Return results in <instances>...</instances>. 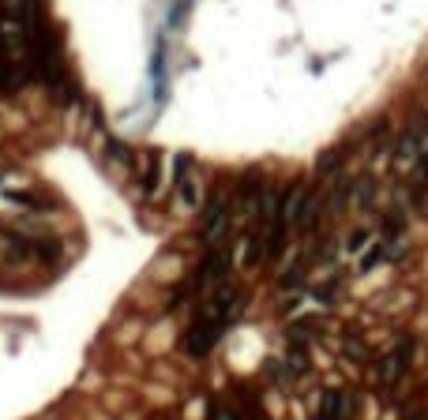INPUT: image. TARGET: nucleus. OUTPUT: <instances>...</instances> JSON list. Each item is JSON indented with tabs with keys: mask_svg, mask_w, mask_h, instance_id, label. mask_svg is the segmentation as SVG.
<instances>
[{
	"mask_svg": "<svg viewBox=\"0 0 428 420\" xmlns=\"http://www.w3.org/2000/svg\"><path fill=\"white\" fill-rule=\"evenodd\" d=\"M316 417H323V420H350L353 417V398L346 391H323V398H320V413Z\"/></svg>",
	"mask_w": 428,
	"mask_h": 420,
	"instance_id": "obj_4",
	"label": "nucleus"
},
{
	"mask_svg": "<svg viewBox=\"0 0 428 420\" xmlns=\"http://www.w3.org/2000/svg\"><path fill=\"white\" fill-rule=\"evenodd\" d=\"M312 420H323V417H312Z\"/></svg>",
	"mask_w": 428,
	"mask_h": 420,
	"instance_id": "obj_12",
	"label": "nucleus"
},
{
	"mask_svg": "<svg viewBox=\"0 0 428 420\" xmlns=\"http://www.w3.org/2000/svg\"><path fill=\"white\" fill-rule=\"evenodd\" d=\"M409 356H414V342H409V338H402L387 356H379V364H376L379 386H394V383H399V379L406 375V368H409Z\"/></svg>",
	"mask_w": 428,
	"mask_h": 420,
	"instance_id": "obj_2",
	"label": "nucleus"
},
{
	"mask_svg": "<svg viewBox=\"0 0 428 420\" xmlns=\"http://www.w3.org/2000/svg\"><path fill=\"white\" fill-rule=\"evenodd\" d=\"M229 218H233V207H229L226 195H214L207 203V210H203V221H200V233L207 244H218L222 236L229 233Z\"/></svg>",
	"mask_w": 428,
	"mask_h": 420,
	"instance_id": "obj_3",
	"label": "nucleus"
},
{
	"mask_svg": "<svg viewBox=\"0 0 428 420\" xmlns=\"http://www.w3.org/2000/svg\"><path fill=\"white\" fill-rule=\"evenodd\" d=\"M267 251V236L263 233H248L244 236V248H241V267H256Z\"/></svg>",
	"mask_w": 428,
	"mask_h": 420,
	"instance_id": "obj_6",
	"label": "nucleus"
},
{
	"mask_svg": "<svg viewBox=\"0 0 428 420\" xmlns=\"http://www.w3.org/2000/svg\"><path fill=\"white\" fill-rule=\"evenodd\" d=\"M173 165H177V195L185 199V207L195 210L203 195H200V184H195V177H192V158H177Z\"/></svg>",
	"mask_w": 428,
	"mask_h": 420,
	"instance_id": "obj_5",
	"label": "nucleus"
},
{
	"mask_svg": "<svg viewBox=\"0 0 428 420\" xmlns=\"http://www.w3.org/2000/svg\"><path fill=\"white\" fill-rule=\"evenodd\" d=\"M244 300L248 297H244L237 285H229V282L214 285V289L207 293V300L195 308L192 323H188V330H185V353L195 356V360L207 356L214 345H218V338L226 334V327L241 315Z\"/></svg>",
	"mask_w": 428,
	"mask_h": 420,
	"instance_id": "obj_1",
	"label": "nucleus"
},
{
	"mask_svg": "<svg viewBox=\"0 0 428 420\" xmlns=\"http://www.w3.org/2000/svg\"><path fill=\"white\" fill-rule=\"evenodd\" d=\"M154 420H169V417H154Z\"/></svg>",
	"mask_w": 428,
	"mask_h": 420,
	"instance_id": "obj_11",
	"label": "nucleus"
},
{
	"mask_svg": "<svg viewBox=\"0 0 428 420\" xmlns=\"http://www.w3.org/2000/svg\"><path fill=\"white\" fill-rule=\"evenodd\" d=\"M372 240V233H364V229H357V233L350 236V251H357V248H361V244H368Z\"/></svg>",
	"mask_w": 428,
	"mask_h": 420,
	"instance_id": "obj_9",
	"label": "nucleus"
},
{
	"mask_svg": "<svg viewBox=\"0 0 428 420\" xmlns=\"http://www.w3.org/2000/svg\"><path fill=\"white\" fill-rule=\"evenodd\" d=\"M158 188V158L150 162V169H147V192H154Z\"/></svg>",
	"mask_w": 428,
	"mask_h": 420,
	"instance_id": "obj_10",
	"label": "nucleus"
},
{
	"mask_svg": "<svg viewBox=\"0 0 428 420\" xmlns=\"http://www.w3.org/2000/svg\"><path fill=\"white\" fill-rule=\"evenodd\" d=\"M346 353H350L353 360H368V345H364L361 338H350V342H346Z\"/></svg>",
	"mask_w": 428,
	"mask_h": 420,
	"instance_id": "obj_7",
	"label": "nucleus"
},
{
	"mask_svg": "<svg viewBox=\"0 0 428 420\" xmlns=\"http://www.w3.org/2000/svg\"><path fill=\"white\" fill-rule=\"evenodd\" d=\"M379 259H383V248H368V256H361V271H372Z\"/></svg>",
	"mask_w": 428,
	"mask_h": 420,
	"instance_id": "obj_8",
	"label": "nucleus"
}]
</instances>
